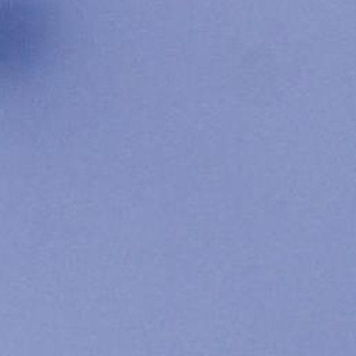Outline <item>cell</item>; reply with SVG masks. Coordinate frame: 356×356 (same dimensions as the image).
Returning <instances> with one entry per match:
<instances>
[{"instance_id": "1", "label": "cell", "mask_w": 356, "mask_h": 356, "mask_svg": "<svg viewBox=\"0 0 356 356\" xmlns=\"http://www.w3.org/2000/svg\"><path fill=\"white\" fill-rule=\"evenodd\" d=\"M42 33L40 14L28 0H0V75L21 67Z\"/></svg>"}]
</instances>
